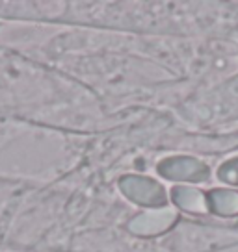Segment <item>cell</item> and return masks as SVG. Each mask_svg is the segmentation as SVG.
I'll return each mask as SVG.
<instances>
[{"label": "cell", "mask_w": 238, "mask_h": 252, "mask_svg": "<svg viewBox=\"0 0 238 252\" xmlns=\"http://www.w3.org/2000/svg\"><path fill=\"white\" fill-rule=\"evenodd\" d=\"M121 186L128 197L132 200H138L140 204H160L166 198L159 184L147 178H125L121 182Z\"/></svg>", "instance_id": "cell-1"}, {"label": "cell", "mask_w": 238, "mask_h": 252, "mask_svg": "<svg viewBox=\"0 0 238 252\" xmlns=\"http://www.w3.org/2000/svg\"><path fill=\"white\" fill-rule=\"evenodd\" d=\"M160 174H164L167 178H183V180H198V178H205L206 169L203 163H199L196 159L190 158H173L167 159L166 163L160 165Z\"/></svg>", "instance_id": "cell-2"}, {"label": "cell", "mask_w": 238, "mask_h": 252, "mask_svg": "<svg viewBox=\"0 0 238 252\" xmlns=\"http://www.w3.org/2000/svg\"><path fill=\"white\" fill-rule=\"evenodd\" d=\"M175 219V213L169 210L159 213H147V215H140L138 220H132L130 228L136 232H142V234H157L159 230L167 228Z\"/></svg>", "instance_id": "cell-3"}, {"label": "cell", "mask_w": 238, "mask_h": 252, "mask_svg": "<svg viewBox=\"0 0 238 252\" xmlns=\"http://www.w3.org/2000/svg\"><path fill=\"white\" fill-rule=\"evenodd\" d=\"M173 200L177 206H181L186 212H206L208 202L205 197L194 188H175L173 189Z\"/></svg>", "instance_id": "cell-4"}, {"label": "cell", "mask_w": 238, "mask_h": 252, "mask_svg": "<svg viewBox=\"0 0 238 252\" xmlns=\"http://www.w3.org/2000/svg\"><path fill=\"white\" fill-rule=\"evenodd\" d=\"M208 204L220 215H237L238 213V193L237 191H212Z\"/></svg>", "instance_id": "cell-5"}, {"label": "cell", "mask_w": 238, "mask_h": 252, "mask_svg": "<svg viewBox=\"0 0 238 252\" xmlns=\"http://www.w3.org/2000/svg\"><path fill=\"white\" fill-rule=\"evenodd\" d=\"M220 178L229 184H238V159L237 161H229L222 167L220 171Z\"/></svg>", "instance_id": "cell-6"}]
</instances>
